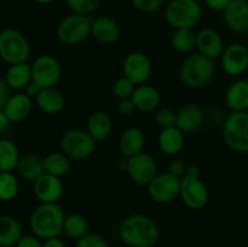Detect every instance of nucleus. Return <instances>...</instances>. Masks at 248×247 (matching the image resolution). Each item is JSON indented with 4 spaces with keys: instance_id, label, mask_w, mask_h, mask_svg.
I'll return each instance as SVG.
<instances>
[{
    "instance_id": "nucleus-1",
    "label": "nucleus",
    "mask_w": 248,
    "mask_h": 247,
    "mask_svg": "<svg viewBox=\"0 0 248 247\" xmlns=\"http://www.w3.org/2000/svg\"><path fill=\"white\" fill-rule=\"evenodd\" d=\"M119 236L130 247H153L159 240L160 232L152 218L136 213L123 220L119 228Z\"/></svg>"
},
{
    "instance_id": "nucleus-2",
    "label": "nucleus",
    "mask_w": 248,
    "mask_h": 247,
    "mask_svg": "<svg viewBox=\"0 0 248 247\" xmlns=\"http://www.w3.org/2000/svg\"><path fill=\"white\" fill-rule=\"evenodd\" d=\"M64 218V211L57 202L40 203L31 212L29 225L33 234L41 240L60 237L63 232Z\"/></svg>"
},
{
    "instance_id": "nucleus-3",
    "label": "nucleus",
    "mask_w": 248,
    "mask_h": 247,
    "mask_svg": "<svg viewBox=\"0 0 248 247\" xmlns=\"http://www.w3.org/2000/svg\"><path fill=\"white\" fill-rule=\"evenodd\" d=\"M215 72V61L201 53H193L182 63L179 77L186 86L190 89H200L212 80Z\"/></svg>"
},
{
    "instance_id": "nucleus-4",
    "label": "nucleus",
    "mask_w": 248,
    "mask_h": 247,
    "mask_svg": "<svg viewBox=\"0 0 248 247\" xmlns=\"http://www.w3.org/2000/svg\"><path fill=\"white\" fill-rule=\"evenodd\" d=\"M201 17L202 9L198 0H171L165 9V19L174 29H194Z\"/></svg>"
},
{
    "instance_id": "nucleus-5",
    "label": "nucleus",
    "mask_w": 248,
    "mask_h": 247,
    "mask_svg": "<svg viewBox=\"0 0 248 247\" xmlns=\"http://www.w3.org/2000/svg\"><path fill=\"white\" fill-rule=\"evenodd\" d=\"M179 198L190 210H201L207 205L210 193L206 184L200 178V169L195 165L186 167V176L181 178Z\"/></svg>"
},
{
    "instance_id": "nucleus-6",
    "label": "nucleus",
    "mask_w": 248,
    "mask_h": 247,
    "mask_svg": "<svg viewBox=\"0 0 248 247\" xmlns=\"http://www.w3.org/2000/svg\"><path fill=\"white\" fill-rule=\"evenodd\" d=\"M31 44L23 33L15 28L0 31V58L9 65L28 62Z\"/></svg>"
},
{
    "instance_id": "nucleus-7",
    "label": "nucleus",
    "mask_w": 248,
    "mask_h": 247,
    "mask_svg": "<svg viewBox=\"0 0 248 247\" xmlns=\"http://www.w3.org/2000/svg\"><path fill=\"white\" fill-rule=\"evenodd\" d=\"M225 144L237 153H248V110L232 111L223 124Z\"/></svg>"
},
{
    "instance_id": "nucleus-8",
    "label": "nucleus",
    "mask_w": 248,
    "mask_h": 247,
    "mask_svg": "<svg viewBox=\"0 0 248 247\" xmlns=\"http://www.w3.org/2000/svg\"><path fill=\"white\" fill-rule=\"evenodd\" d=\"M97 142L87 130L72 128L63 133L61 138V149L70 160H81L91 156L96 150Z\"/></svg>"
},
{
    "instance_id": "nucleus-9",
    "label": "nucleus",
    "mask_w": 248,
    "mask_h": 247,
    "mask_svg": "<svg viewBox=\"0 0 248 247\" xmlns=\"http://www.w3.org/2000/svg\"><path fill=\"white\" fill-rule=\"evenodd\" d=\"M92 18L86 15L72 14L61 19L57 26V38L64 45H78L91 35Z\"/></svg>"
},
{
    "instance_id": "nucleus-10",
    "label": "nucleus",
    "mask_w": 248,
    "mask_h": 247,
    "mask_svg": "<svg viewBox=\"0 0 248 247\" xmlns=\"http://www.w3.org/2000/svg\"><path fill=\"white\" fill-rule=\"evenodd\" d=\"M31 79L41 89L56 87L62 77V67L55 56L40 55L31 63Z\"/></svg>"
},
{
    "instance_id": "nucleus-11",
    "label": "nucleus",
    "mask_w": 248,
    "mask_h": 247,
    "mask_svg": "<svg viewBox=\"0 0 248 247\" xmlns=\"http://www.w3.org/2000/svg\"><path fill=\"white\" fill-rule=\"evenodd\" d=\"M148 194L157 203H170L176 200L181 193V178L170 172L157 173L148 184Z\"/></svg>"
},
{
    "instance_id": "nucleus-12",
    "label": "nucleus",
    "mask_w": 248,
    "mask_h": 247,
    "mask_svg": "<svg viewBox=\"0 0 248 247\" xmlns=\"http://www.w3.org/2000/svg\"><path fill=\"white\" fill-rule=\"evenodd\" d=\"M127 169L126 172L130 178L136 184L142 186H148V184L155 178L157 174L156 161L152 155L147 153H140V154L131 156L126 160Z\"/></svg>"
},
{
    "instance_id": "nucleus-13",
    "label": "nucleus",
    "mask_w": 248,
    "mask_h": 247,
    "mask_svg": "<svg viewBox=\"0 0 248 247\" xmlns=\"http://www.w3.org/2000/svg\"><path fill=\"white\" fill-rule=\"evenodd\" d=\"M223 70L230 77H240L248 69V48L244 44L234 43L222 53Z\"/></svg>"
},
{
    "instance_id": "nucleus-14",
    "label": "nucleus",
    "mask_w": 248,
    "mask_h": 247,
    "mask_svg": "<svg viewBox=\"0 0 248 247\" xmlns=\"http://www.w3.org/2000/svg\"><path fill=\"white\" fill-rule=\"evenodd\" d=\"M123 70L124 75L131 81L136 85H143L147 82L152 74V62L145 53L135 51L126 56Z\"/></svg>"
},
{
    "instance_id": "nucleus-15",
    "label": "nucleus",
    "mask_w": 248,
    "mask_h": 247,
    "mask_svg": "<svg viewBox=\"0 0 248 247\" xmlns=\"http://www.w3.org/2000/svg\"><path fill=\"white\" fill-rule=\"evenodd\" d=\"M33 193L40 203L57 202L63 195L62 179L45 172L33 183Z\"/></svg>"
},
{
    "instance_id": "nucleus-16",
    "label": "nucleus",
    "mask_w": 248,
    "mask_h": 247,
    "mask_svg": "<svg viewBox=\"0 0 248 247\" xmlns=\"http://www.w3.org/2000/svg\"><path fill=\"white\" fill-rule=\"evenodd\" d=\"M196 48L199 53L215 61L224 51V41L216 29L202 28L196 33Z\"/></svg>"
},
{
    "instance_id": "nucleus-17",
    "label": "nucleus",
    "mask_w": 248,
    "mask_h": 247,
    "mask_svg": "<svg viewBox=\"0 0 248 247\" xmlns=\"http://www.w3.org/2000/svg\"><path fill=\"white\" fill-rule=\"evenodd\" d=\"M223 16L230 31L235 33H245L248 31V1L232 0L223 11Z\"/></svg>"
},
{
    "instance_id": "nucleus-18",
    "label": "nucleus",
    "mask_w": 248,
    "mask_h": 247,
    "mask_svg": "<svg viewBox=\"0 0 248 247\" xmlns=\"http://www.w3.org/2000/svg\"><path fill=\"white\" fill-rule=\"evenodd\" d=\"M2 110L11 123H19L31 115L33 110V99L29 98L24 92H16L10 96Z\"/></svg>"
},
{
    "instance_id": "nucleus-19",
    "label": "nucleus",
    "mask_w": 248,
    "mask_h": 247,
    "mask_svg": "<svg viewBox=\"0 0 248 247\" xmlns=\"http://www.w3.org/2000/svg\"><path fill=\"white\" fill-rule=\"evenodd\" d=\"M91 35L101 44H113L120 38L118 22L108 16H99L92 19Z\"/></svg>"
},
{
    "instance_id": "nucleus-20",
    "label": "nucleus",
    "mask_w": 248,
    "mask_h": 247,
    "mask_svg": "<svg viewBox=\"0 0 248 247\" xmlns=\"http://www.w3.org/2000/svg\"><path fill=\"white\" fill-rule=\"evenodd\" d=\"M205 114L203 110L196 104H186L177 111L176 126L186 133L195 132L202 125Z\"/></svg>"
},
{
    "instance_id": "nucleus-21",
    "label": "nucleus",
    "mask_w": 248,
    "mask_h": 247,
    "mask_svg": "<svg viewBox=\"0 0 248 247\" xmlns=\"http://www.w3.org/2000/svg\"><path fill=\"white\" fill-rule=\"evenodd\" d=\"M145 144V136L140 128L130 127L125 130L119 139V149L125 157L135 156L143 152Z\"/></svg>"
},
{
    "instance_id": "nucleus-22",
    "label": "nucleus",
    "mask_w": 248,
    "mask_h": 247,
    "mask_svg": "<svg viewBox=\"0 0 248 247\" xmlns=\"http://www.w3.org/2000/svg\"><path fill=\"white\" fill-rule=\"evenodd\" d=\"M184 142H186L184 133L177 126L161 128L159 136H157L159 149L166 155L178 154L183 149Z\"/></svg>"
},
{
    "instance_id": "nucleus-23",
    "label": "nucleus",
    "mask_w": 248,
    "mask_h": 247,
    "mask_svg": "<svg viewBox=\"0 0 248 247\" xmlns=\"http://www.w3.org/2000/svg\"><path fill=\"white\" fill-rule=\"evenodd\" d=\"M131 98L135 103L136 109L140 111L155 110L161 102L160 92L154 86H150L147 84L136 86V90Z\"/></svg>"
},
{
    "instance_id": "nucleus-24",
    "label": "nucleus",
    "mask_w": 248,
    "mask_h": 247,
    "mask_svg": "<svg viewBox=\"0 0 248 247\" xmlns=\"http://www.w3.org/2000/svg\"><path fill=\"white\" fill-rule=\"evenodd\" d=\"M225 103L232 111L248 110V80H236L228 87Z\"/></svg>"
},
{
    "instance_id": "nucleus-25",
    "label": "nucleus",
    "mask_w": 248,
    "mask_h": 247,
    "mask_svg": "<svg viewBox=\"0 0 248 247\" xmlns=\"http://www.w3.org/2000/svg\"><path fill=\"white\" fill-rule=\"evenodd\" d=\"M17 172L19 176L27 182H34L45 173V166H44V157L34 153H28L19 159L17 165Z\"/></svg>"
},
{
    "instance_id": "nucleus-26",
    "label": "nucleus",
    "mask_w": 248,
    "mask_h": 247,
    "mask_svg": "<svg viewBox=\"0 0 248 247\" xmlns=\"http://www.w3.org/2000/svg\"><path fill=\"white\" fill-rule=\"evenodd\" d=\"M39 109L43 113L48 114V115H55V114L61 113L64 108V96L62 92L58 91L56 87H48V89H43L39 96L35 99Z\"/></svg>"
},
{
    "instance_id": "nucleus-27",
    "label": "nucleus",
    "mask_w": 248,
    "mask_h": 247,
    "mask_svg": "<svg viewBox=\"0 0 248 247\" xmlns=\"http://www.w3.org/2000/svg\"><path fill=\"white\" fill-rule=\"evenodd\" d=\"M4 79L11 90H16V91L24 90L27 85L33 80L31 79V65L28 62L11 64L7 68Z\"/></svg>"
},
{
    "instance_id": "nucleus-28",
    "label": "nucleus",
    "mask_w": 248,
    "mask_h": 247,
    "mask_svg": "<svg viewBox=\"0 0 248 247\" xmlns=\"http://www.w3.org/2000/svg\"><path fill=\"white\" fill-rule=\"evenodd\" d=\"M113 131V121L106 111H94L87 120V132L96 142L107 139Z\"/></svg>"
},
{
    "instance_id": "nucleus-29",
    "label": "nucleus",
    "mask_w": 248,
    "mask_h": 247,
    "mask_svg": "<svg viewBox=\"0 0 248 247\" xmlns=\"http://www.w3.org/2000/svg\"><path fill=\"white\" fill-rule=\"evenodd\" d=\"M22 237L18 220L9 215L0 216V247H15Z\"/></svg>"
},
{
    "instance_id": "nucleus-30",
    "label": "nucleus",
    "mask_w": 248,
    "mask_h": 247,
    "mask_svg": "<svg viewBox=\"0 0 248 247\" xmlns=\"http://www.w3.org/2000/svg\"><path fill=\"white\" fill-rule=\"evenodd\" d=\"M21 155L16 143L7 138L0 139V172H12L17 169Z\"/></svg>"
},
{
    "instance_id": "nucleus-31",
    "label": "nucleus",
    "mask_w": 248,
    "mask_h": 247,
    "mask_svg": "<svg viewBox=\"0 0 248 247\" xmlns=\"http://www.w3.org/2000/svg\"><path fill=\"white\" fill-rule=\"evenodd\" d=\"M63 232L69 239L80 240L85 235L89 234V222L86 218L79 213H70L65 216L63 223Z\"/></svg>"
},
{
    "instance_id": "nucleus-32",
    "label": "nucleus",
    "mask_w": 248,
    "mask_h": 247,
    "mask_svg": "<svg viewBox=\"0 0 248 247\" xmlns=\"http://www.w3.org/2000/svg\"><path fill=\"white\" fill-rule=\"evenodd\" d=\"M44 166L47 173L62 178L69 172L70 159L63 152H52L44 157Z\"/></svg>"
},
{
    "instance_id": "nucleus-33",
    "label": "nucleus",
    "mask_w": 248,
    "mask_h": 247,
    "mask_svg": "<svg viewBox=\"0 0 248 247\" xmlns=\"http://www.w3.org/2000/svg\"><path fill=\"white\" fill-rule=\"evenodd\" d=\"M172 46L179 53H190L196 47V34L193 29H174Z\"/></svg>"
},
{
    "instance_id": "nucleus-34",
    "label": "nucleus",
    "mask_w": 248,
    "mask_h": 247,
    "mask_svg": "<svg viewBox=\"0 0 248 247\" xmlns=\"http://www.w3.org/2000/svg\"><path fill=\"white\" fill-rule=\"evenodd\" d=\"M19 191V182L12 172H0V201L9 202L16 199Z\"/></svg>"
},
{
    "instance_id": "nucleus-35",
    "label": "nucleus",
    "mask_w": 248,
    "mask_h": 247,
    "mask_svg": "<svg viewBox=\"0 0 248 247\" xmlns=\"http://www.w3.org/2000/svg\"><path fill=\"white\" fill-rule=\"evenodd\" d=\"M136 86L137 85L135 82L131 81L128 77H126L125 75L119 79L115 80L113 85V93L116 98L119 99H125V98H131L135 92Z\"/></svg>"
},
{
    "instance_id": "nucleus-36",
    "label": "nucleus",
    "mask_w": 248,
    "mask_h": 247,
    "mask_svg": "<svg viewBox=\"0 0 248 247\" xmlns=\"http://www.w3.org/2000/svg\"><path fill=\"white\" fill-rule=\"evenodd\" d=\"M65 2L73 14L90 16L92 12L96 11L101 0H65Z\"/></svg>"
},
{
    "instance_id": "nucleus-37",
    "label": "nucleus",
    "mask_w": 248,
    "mask_h": 247,
    "mask_svg": "<svg viewBox=\"0 0 248 247\" xmlns=\"http://www.w3.org/2000/svg\"><path fill=\"white\" fill-rule=\"evenodd\" d=\"M177 111L170 108H161L155 113V121L161 128L172 127L176 126Z\"/></svg>"
},
{
    "instance_id": "nucleus-38",
    "label": "nucleus",
    "mask_w": 248,
    "mask_h": 247,
    "mask_svg": "<svg viewBox=\"0 0 248 247\" xmlns=\"http://www.w3.org/2000/svg\"><path fill=\"white\" fill-rule=\"evenodd\" d=\"M75 247H109V245L101 235L89 232L84 237L78 240Z\"/></svg>"
},
{
    "instance_id": "nucleus-39",
    "label": "nucleus",
    "mask_w": 248,
    "mask_h": 247,
    "mask_svg": "<svg viewBox=\"0 0 248 247\" xmlns=\"http://www.w3.org/2000/svg\"><path fill=\"white\" fill-rule=\"evenodd\" d=\"M133 6L144 14H153L161 9L164 0H131Z\"/></svg>"
},
{
    "instance_id": "nucleus-40",
    "label": "nucleus",
    "mask_w": 248,
    "mask_h": 247,
    "mask_svg": "<svg viewBox=\"0 0 248 247\" xmlns=\"http://www.w3.org/2000/svg\"><path fill=\"white\" fill-rule=\"evenodd\" d=\"M15 247H43L41 239H39L35 235H22L21 239L16 244Z\"/></svg>"
},
{
    "instance_id": "nucleus-41",
    "label": "nucleus",
    "mask_w": 248,
    "mask_h": 247,
    "mask_svg": "<svg viewBox=\"0 0 248 247\" xmlns=\"http://www.w3.org/2000/svg\"><path fill=\"white\" fill-rule=\"evenodd\" d=\"M173 176L178 177V178H182V177L186 176V166L184 165L183 161L181 160H173V161L170 162L169 165V171Z\"/></svg>"
},
{
    "instance_id": "nucleus-42",
    "label": "nucleus",
    "mask_w": 248,
    "mask_h": 247,
    "mask_svg": "<svg viewBox=\"0 0 248 247\" xmlns=\"http://www.w3.org/2000/svg\"><path fill=\"white\" fill-rule=\"evenodd\" d=\"M118 110L119 113L123 114V115H131V114L135 113L136 109L135 103H133L132 98H125V99H120L118 106Z\"/></svg>"
},
{
    "instance_id": "nucleus-43",
    "label": "nucleus",
    "mask_w": 248,
    "mask_h": 247,
    "mask_svg": "<svg viewBox=\"0 0 248 247\" xmlns=\"http://www.w3.org/2000/svg\"><path fill=\"white\" fill-rule=\"evenodd\" d=\"M11 96V89L6 84L4 77H0V110H2L7 99Z\"/></svg>"
},
{
    "instance_id": "nucleus-44",
    "label": "nucleus",
    "mask_w": 248,
    "mask_h": 247,
    "mask_svg": "<svg viewBox=\"0 0 248 247\" xmlns=\"http://www.w3.org/2000/svg\"><path fill=\"white\" fill-rule=\"evenodd\" d=\"M232 0H205V4L208 9L213 11H224Z\"/></svg>"
},
{
    "instance_id": "nucleus-45",
    "label": "nucleus",
    "mask_w": 248,
    "mask_h": 247,
    "mask_svg": "<svg viewBox=\"0 0 248 247\" xmlns=\"http://www.w3.org/2000/svg\"><path fill=\"white\" fill-rule=\"evenodd\" d=\"M41 90H43V89H41V87L39 86L36 82H34L33 80H31V81L29 82L28 85H27L26 89L23 90V92L27 94V96L29 97V98L36 99V97L39 96V93L41 92Z\"/></svg>"
},
{
    "instance_id": "nucleus-46",
    "label": "nucleus",
    "mask_w": 248,
    "mask_h": 247,
    "mask_svg": "<svg viewBox=\"0 0 248 247\" xmlns=\"http://www.w3.org/2000/svg\"><path fill=\"white\" fill-rule=\"evenodd\" d=\"M43 247H65V245L60 237H52V239L44 240Z\"/></svg>"
},
{
    "instance_id": "nucleus-47",
    "label": "nucleus",
    "mask_w": 248,
    "mask_h": 247,
    "mask_svg": "<svg viewBox=\"0 0 248 247\" xmlns=\"http://www.w3.org/2000/svg\"><path fill=\"white\" fill-rule=\"evenodd\" d=\"M10 123H11V121L9 120V118H7V115L5 114V111L0 110V132L6 130Z\"/></svg>"
},
{
    "instance_id": "nucleus-48",
    "label": "nucleus",
    "mask_w": 248,
    "mask_h": 247,
    "mask_svg": "<svg viewBox=\"0 0 248 247\" xmlns=\"http://www.w3.org/2000/svg\"><path fill=\"white\" fill-rule=\"evenodd\" d=\"M36 2H39V4L41 5H48V4H52V2H55L56 0H35Z\"/></svg>"
},
{
    "instance_id": "nucleus-49",
    "label": "nucleus",
    "mask_w": 248,
    "mask_h": 247,
    "mask_svg": "<svg viewBox=\"0 0 248 247\" xmlns=\"http://www.w3.org/2000/svg\"><path fill=\"white\" fill-rule=\"evenodd\" d=\"M244 1H247V0H244Z\"/></svg>"
}]
</instances>
